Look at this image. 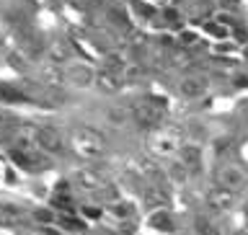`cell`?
<instances>
[{
    "mask_svg": "<svg viewBox=\"0 0 248 235\" xmlns=\"http://www.w3.org/2000/svg\"><path fill=\"white\" fill-rule=\"evenodd\" d=\"M73 150L75 155H80V158H101L106 150V140L98 135L96 129L91 127H78L73 132Z\"/></svg>",
    "mask_w": 248,
    "mask_h": 235,
    "instance_id": "obj_1",
    "label": "cell"
},
{
    "mask_svg": "<svg viewBox=\"0 0 248 235\" xmlns=\"http://www.w3.org/2000/svg\"><path fill=\"white\" fill-rule=\"evenodd\" d=\"M132 114H135V119H137L140 127L158 129L160 122H163V104H160V101H155V98H142L140 104H135Z\"/></svg>",
    "mask_w": 248,
    "mask_h": 235,
    "instance_id": "obj_2",
    "label": "cell"
},
{
    "mask_svg": "<svg viewBox=\"0 0 248 235\" xmlns=\"http://www.w3.org/2000/svg\"><path fill=\"white\" fill-rule=\"evenodd\" d=\"M36 142H39V150L62 153V147H65V137H62V132L57 127L42 124V127H36Z\"/></svg>",
    "mask_w": 248,
    "mask_h": 235,
    "instance_id": "obj_3",
    "label": "cell"
},
{
    "mask_svg": "<svg viewBox=\"0 0 248 235\" xmlns=\"http://www.w3.org/2000/svg\"><path fill=\"white\" fill-rule=\"evenodd\" d=\"M207 204H209V209H215V212H228V209L235 204V191L222 189V186H212V189L207 191Z\"/></svg>",
    "mask_w": 248,
    "mask_h": 235,
    "instance_id": "obj_4",
    "label": "cell"
},
{
    "mask_svg": "<svg viewBox=\"0 0 248 235\" xmlns=\"http://www.w3.org/2000/svg\"><path fill=\"white\" fill-rule=\"evenodd\" d=\"M217 186L230 189V191H240L246 186V173L235 166H225L217 171Z\"/></svg>",
    "mask_w": 248,
    "mask_h": 235,
    "instance_id": "obj_5",
    "label": "cell"
},
{
    "mask_svg": "<svg viewBox=\"0 0 248 235\" xmlns=\"http://www.w3.org/2000/svg\"><path fill=\"white\" fill-rule=\"evenodd\" d=\"M75 184L80 186V189H88V191H101L106 184V176L101 173V171L96 168H80L75 171Z\"/></svg>",
    "mask_w": 248,
    "mask_h": 235,
    "instance_id": "obj_6",
    "label": "cell"
},
{
    "mask_svg": "<svg viewBox=\"0 0 248 235\" xmlns=\"http://www.w3.org/2000/svg\"><path fill=\"white\" fill-rule=\"evenodd\" d=\"M65 75H67V83L78 85V88H88L91 83H96V73L88 65H73L70 70H65Z\"/></svg>",
    "mask_w": 248,
    "mask_h": 235,
    "instance_id": "obj_7",
    "label": "cell"
},
{
    "mask_svg": "<svg viewBox=\"0 0 248 235\" xmlns=\"http://www.w3.org/2000/svg\"><path fill=\"white\" fill-rule=\"evenodd\" d=\"M178 91H181L184 98H199L202 93L207 91V80L204 78H184L178 83Z\"/></svg>",
    "mask_w": 248,
    "mask_h": 235,
    "instance_id": "obj_8",
    "label": "cell"
},
{
    "mask_svg": "<svg viewBox=\"0 0 248 235\" xmlns=\"http://www.w3.org/2000/svg\"><path fill=\"white\" fill-rule=\"evenodd\" d=\"M150 147H153V153H160V155L173 153L176 150V137L170 135V132H155L153 140H150Z\"/></svg>",
    "mask_w": 248,
    "mask_h": 235,
    "instance_id": "obj_9",
    "label": "cell"
},
{
    "mask_svg": "<svg viewBox=\"0 0 248 235\" xmlns=\"http://www.w3.org/2000/svg\"><path fill=\"white\" fill-rule=\"evenodd\" d=\"M96 85L104 93H116V91H119V85H122V75L108 73V70H101V73L96 75Z\"/></svg>",
    "mask_w": 248,
    "mask_h": 235,
    "instance_id": "obj_10",
    "label": "cell"
},
{
    "mask_svg": "<svg viewBox=\"0 0 248 235\" xmlns=\"http://www.w3.org/2000/svg\"><path fill=\"white\" fill-rule=\"evenodd\" d=\"M181 163L189 171H199L202 168V150L197 145H184L181 147Z\"/></svg>",
    "mask_w": 248,
    "mask_h": 235,
    "instance_id": "obj_11",
    "label": "cell"
},
{
    "mask_svg": "<svg viewBox=\"0 0 248 235\" xmlns=\"http://www.w3.org/2000/svg\"><path fill=\"white\" fill-rule=\"evenodd\" d=\"M42 80L49 85V88H57V85H62L67 80V75L60 70V65H52V62H49V65L42 67Z\"/></svg>",
    "mask_w": 248,
    "mask_h": 235,
    "instance_id": "obj_12",
    "label": "cell"
},
{
    "mask_svg": "<svg viewBox=\"0 0 248 235\" xmlns=\"http://www.w3.org/2000/svg\"><path fill=\"white\" fill-rule=\"evenodd\" d=\"M49 62L52 65H62V62H67V57H70V49L62 42H54V44H49Z\"/></svg>",
    "mask_w": 248,
    "mask_h": 235,
    "instance_id": "obj_13",
    "label": "cell"
},
{
    "mask_svg": "<svg viewBox=\"0 0 248 235\" xmlns=\"http://www.w3.org/2000/svg\"><path fill=\"white\" fill-rule=\"evenodd\" d=\"M104 70H108V73H116V75H124L127 65H124L122 57H116V54H108L106 62H104Z\"/></svg>",
    "mask_w": 248,
    "mask_h": 235,
    "instance_id": "obj_14",
    "label": "cell"
},
{
    "mask_svg": "<svg viewBox=\"0 0 248 235\" xmlns=\"http://www.w3.org/2000/svg\"><path fill=\"white\" fill-rule=\"evenodd\" d=\"M0 98L3 101H26V93H21L18 88H11V85H0Z\"/></svg>",
    "mask_w": 248,
    "mask_h": 235,
    "instance_id": "obj_15",
    "label": "cell"
},
{
    "mask_svg": "<svg viewBox=\"0 0 248 235\" xmlns=\"http://www.w3.org/2000/svg\"><path fill=\"white\" fill-rule=\"evenodd\" d=\"M197 233L199 235H220L215 225L209 222V220H204V217H199V220H197Z\"/></svg>",
    "mask_w": 248,
    "mask_h": 235,
    "instance_id": "obj_16",
    "label": "cell"
},
{
    "mask_svg": "<svg viewBox=\"0 0 248 235\" xmlns=\"http://www.w3.org/2000/svg\"><path fill=\"white\" fill-rule=\"evenodd\" d=\"M153 228H158V230H170L173 225H170V217L166 212H158L153 217Z\"/></svg>",
    "mask_w": 248,
    "mask_h": 235,
    "instance_id": "obj_17",
    "label": "cell"
},
{
    "mask_svg": "<svg viewBox=\"0 0 248 235\" xmlns=\"http://www.w3.org/2000/svg\"><path fill=\"white\" fill-rule=\"evenodd\" d=\"M186 173H189V168H186L184 163H181V166H173V168H170V178H173L176 184H184V181H186Z\"/></svg>",
    "mask_w": 248,
    "mask_h": 235,
    "instance_id": "obj_18",
    "label": "cell"
},
{
    "mask_svg": "<svg viewBox=\"0 0 248 235\" xmlns=\"http://www.w3.org/2000/svg\"><path fill=\"white\" fill-rule=\"evenodd\" d=\"M111 209H114L116 220H127V217H132V212H135V209H132L129 204H114Z\"/></svg>",
    "mask_w": 248,
    "mask_h": 235,
    "instance_id": "obj_19",
    "label": "cell"
},
{
    "mask_svg": "<svg viewBox=\"0 0 248 235\" xmlns=\"http://www.w3.org/2000/svg\"><path fill=\"white\" fill-rule=\"evenodd\" d=\"M98 194H101V199H104V202H111V204H119V202H116L119 197H116V189H114V186H104V189H101Z\"/></svg>",
    "mask_w": 248,
    "mask_h": 235,
    "instance_id": "obj_20",
    "label": "cell"
},
{
    "mask_svg": "<svg viewBox=\"0 0 248 235\" xmlns=\"http://www.w3.org/2000/svg\"><path fill=\"white\" fill-rule=\"evenodd\" d=\"M108 119L114 124H124L127 122V111H124V109H111V111H108Z\"/></svg>",
    "mask_w": 248,
    "mask_h": 235,
    "instance_id": "obj_21",
    "label": "cell"
},
{
    "mask_svg": "<svg viewBox=\"0 0 248 235\" xmlns=\"http://www.w3.org/2000/svg\"><path fill=\"white\" fill-rule=\"evenodd\" d=\"M145 204H147V207H158V204H163L160 194H155V191H147V194H145Z\"/></svg>",
    "mask_w": 248,
    "mask_h": 235,
    "instance_id": "obj_22",
    "label": "cell"
},
{
    "mask_svg": "<svg viewBox=\"0 0 248 235\" xmlns=\"http://www.w3.org/2000/svg\"><path fill=\"white\" fill-rule=\"evenodd\" d=\"M140 75H142V70L135 67V65H129L127 70H124V75H122V78H127V80H137Z\"/></svg>",
    "mask_w": 248,
    "mask_h": 235,
    "instance_id": "obj_23",
    "label": "cell"
},
{
    "mask_svg": "<svg viewBox=\"0 0 248 235\" xmlns=\"http://www.w3.org/2000/svg\"><path fill=\"white\" fill-rule=\"evenodd\" d=\"M34 217H36L39 222H52V212H46V209H39Z\"/></svg>",
    "mask_w": 248,
    "mask_h": 235,
    "instance_id": "obj_24",
    "label": "cell"
},
{
    "mask_svg": "<svg viewBox=\"0 0 248 235\" xmlns=\"http://www.w3.org/2000/svg\"><path fill=\"white\" fill-rule=\"evenodd\" d=\"M83 212L88 215V217H93V220H96V217H101V209H96V207H85Z\"/></svg>",
    "mask_w": 248,
    "mask_h": 235,
    "instance_id": "obj_25",
    "label": "cell"
},
{
    "mask_svg": "<svg viewBox=\"0 0 248 235\" xmlns=\"http://www.w3.org/2000/svg\"><path fill=\"white\" fill-rule=\"evenodd\" d=\"M246 230H248V228H246Z\"/></svg>",
    "mask_w": 248,
    "mask_h": 235,
    "instance_id": "obj_26",
    "label": "cell"
}]
</instances>
